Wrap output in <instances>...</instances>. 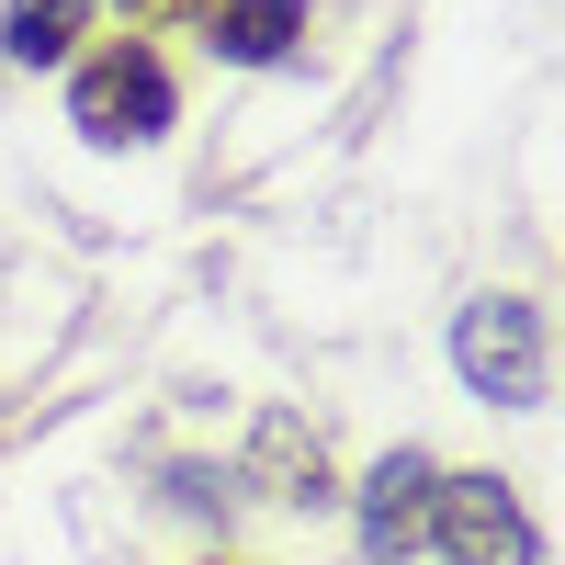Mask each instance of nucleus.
I'll use <instances>...</instances> for the list:
<instances>
[{
  "label": "nucleus",
  "instance_id": "nucleus-3",
  "mask_svg": "<svg viewBox=\"0 0 565 565\" xmlns=\"http://www.w3.org/2000/svg\"><path fill=\"white\" fill-rule=\"evenodd\" d=\"M430 543H441V565H532V509L498 476H441L430 487Z\"/></svg>",
  "mask_w": 565,
  "mask_h": 565
},
{
  "label": "nucleus",
  "instance_id": "nucleus-2",
  "mask_svg": "<svg viewBox=\"0 0 565 565\" xmlns=\"http://www.w3.org/2000/svg\"><path fill=\"white\" fill-rule=\"evenodd\" d=\"M452 373L487 407H532L543 396V317L521 295H476V306L452 317Z\"/></svg>",
  "mask_w": 565,
  "mask_h": 565
},
{
  "label": "nucleus",
  "instance_id": "nucleus-6",
  "mask_svg": "<svg viewBox=\"0 0 565 565\" xmlns=\"http://www.w3.org/2000/svg\"><path fill=\"white\" fill-rule=\"evenodd\" d=\"M249 476L271 487V498H328V452H317V430L306 418H260V441H249Z\"/></svg>",
  "mask_w": 565,
  "mask_h": 565
},
{
  "label": "nucleus",
  "instance_id": "nucleus-5",
  "mask_svg": "<svg viewBox=\"0 0 565 565\" xmlns=\"http://www.w3.org/2000/svg\"><path fill=\"white\" fill-rule=\"evenodd\" d=\"M204 23H215V57H238V68H271V57H295V34H306V0H204Z\"/></svg>",
  "mask_w": 565,
  "mask_h": 565
},
{
  "label": "nucleus",
  "instance_id": "nucleus-1",
  "mask_svg": "<svg viewBox=\"0 0 565 565\" xmlns=\"http://www.w3.org/2000/svg\"><path fill=\"white\" fill-rule=\"evenodd\" d=\"M68 125L90 136V148H148V136L170 125V68L148 57V45H103V57H79Z\"/></svg>",
  "mask_w": 565,
  "mask_h": 565
},
{
  "label": "nucleus",
  "instance_id": "nucleus-4",
  "mask_svg": "<svg viewBox=\"0 0 565 565\" xmlns=\"http://www.w3.org/2000/svg\"><path fill=\"white\" fill-rule=\"evenodd\" d=\"M430 487H441L430 452H385V463L362 476V554H373V565H407L418 543H430Z\"/></svg>",
  "mask_w": 565,
  "mask_h": 565
},
{
  "label": "nucleus",
  "instance_id": "nucleus-8",
  "mask_svg": "<svg viewBox=\"0 0 565 565\" xmlns=\"http://www.w3.org/2000/svg\"><path fill=\"white\" fill-rule=\"evenodd\" d=\"M181 12H204V0H125V23H181Z\"/></svg>",
  "mask_w": 565,
  "mask_h": 565
},
{
  "label": "nucleus",
  "instance_id": "nucleus-7",
  "mask_svg": "<svg viewBox=\"0 0 565 565\" xmlns=\"http://www.w3.org/2000/svg\"><path fill=\"white\" fill-rule=\"evenodd\" d=\"M79 34H90V0H12V12H0V57L12 68H57Z\"/></svg>",
  "mask_w": 565,
  "mask_h": 565
}]
</instances>
